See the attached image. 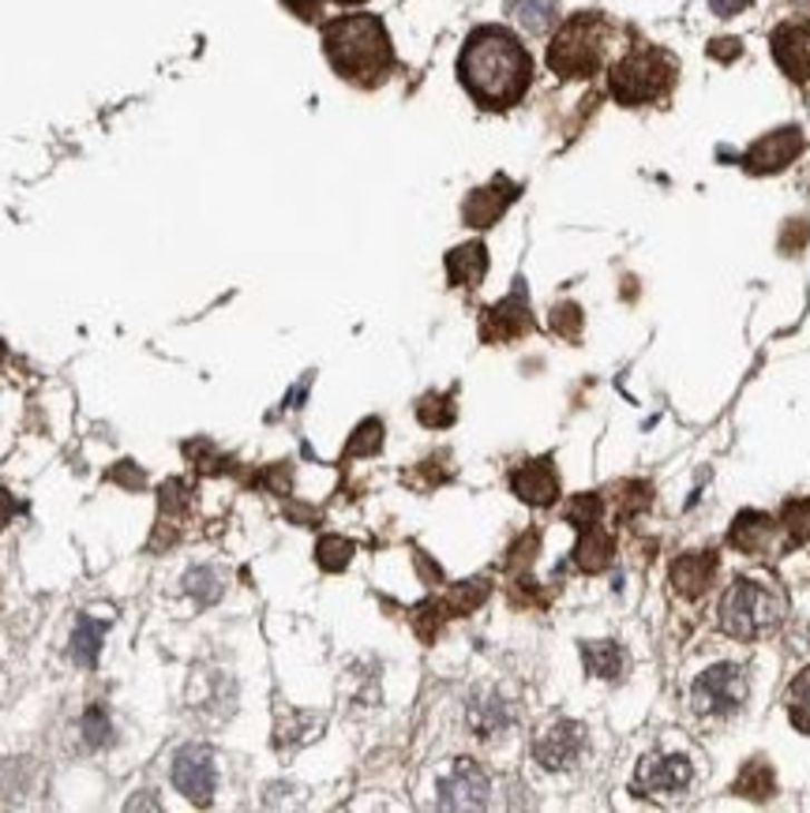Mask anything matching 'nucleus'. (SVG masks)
<instances>
[{
  "label": "nucleus",
  "instance_id": "obj_1",
  "mask_svg": "<svg viewBox=\"0 0 810 813\" xmlns=\"http://www.w3.org/2000/svg\"><path fill=\"white\" fill-rule=\"evenodd\" d=\"M458 79L485 109H510L533 84V57L507 27H477L458 57Z\"/></svg>",
  "mask_w": 810,
  "mask_h": 813
},
{
  "label": "nucleus",
  "instance_id": "obj_2",
  "mask_svg": "<svg viewBox=\"0 0 810 813\" xmlns=\"http://www.w3.org/2000/svg\"><path fill=\"white\" fill-rule=\"evenodd\" d=\"M323 53L338 76L357 87H379L394 68L391 35L383 19L368 12L331 19L323 27Z\"/></svg>",
  "mask_w": 810,
  "mask_h": 813
},
{
  "label": "nucleus",
  "instance_id": "obj_3",
  "mask_svg": "<svg viewBox=\"0 0 810 813\" xmlns=\"http://www.w3.org/2000/svg\"><path fill=\"white\" fill-rule=\"evenodd\" d=\"M675 84V57L661 46H634L608 71V90L619 106H650Z\"/></svg>",
  "mask_w": 810,
  "mask_h": 813
},
{
  "label": "nucleus",
  "instance_id": "obj_4",
  "mask_svg": "<svg viewBox=\"0 0 810 813\" xmlns=\"http://www.w3.org/2000/svg\"><path fill=\"white\" fill-rule=\"evenodd\" d=\"M788 611L784 592L773 589L769 581H751L740 578L732 581V589L721 600V630L740 637V641H754L769 630H777Z\"/></svg>",
  "mask_w": 810,
  "mask_h": 813
},
{
  "label": "nucleus",
  "instance_id": "obj_5",
  "mask_svg": "<svg viewBox=\"0 0 810 813\" xmlns=\"http://www.w3.org/2000/svg\"><path fill=\"white\" fill-rule=\"evenodd\" d=\"M604 46H608V19L597 12L570 16L548 46V68L563 79H589L604 65Z\"/></svg>",
  "mask_w": 810,
  "mask_h": 813
},
{
  "label": "nucleus",
  "instance_id": "obj_6",
  "mask_svg": "<svg viewBox=\"0 0 810 813\" xmlns=\"http://www.w3.org/2000/svg\"><path fill=\"white\" fill-rule=\"evenodd\" d=\"M746 702V672L740 664H716L694 678L691 705L702 716H732Z\"/></svg>",
  "mask_w": 810,
  "mask_h": 813
},
{
  "label": "nucleus",
  "instance_id": "obj_7",
  "mask_svg": "<svg viewBox=\"0 0 810 813\" xmlns=\"http://www.w3.org/2000/svg\"><path fill=\"white\" fill-rule=\"evenodd\" d=\"M691 761L675 757V754H657L645 757L638 765V776H634V791L642 799H675L691 787Z\"/></svg>",
  "mask_w": 810,
  "mask_h": 813
},
{
  "label": "nucleus",
  "instance_id": "obj_8",
  "mask_svg": "<svg viewBox=\"0 0 810 813\" xmlns=\"http://www.w3.org/2000/svg\"><path fill=\"white\" fill-rule=\"evenodd\" d=\"M769 46H773V60L781 65L788 79L810 84V12L784 19V23L773 30Z\"/></svg>",
  "mask_w": 810,
  "mask_h": 813
},
{
  "label": "nucleus",
  "instance_id": "obj_9",
  "mask_svg": "<svg viewBox=\"0 0 810 813\" xmlns=\"http://www.w3.org/2000/svg\"><path fill=\"white\" fill-rule=\"evenodd\" d=\"M173 787L180 791L188 802L196 806H207L214 795V784H218V768H214V757L203 746H184L177 757H173Z\"/></svg>",
  "mask_w": 810,
  "mask_h": 813
},
{
  "label": "nucleus",
  "instance_id": "obj_10",
  "mask_svg": "<svg viewBox=\"0 0 810 813\" xmlns=\"http://www.w3.org/2000/svg\"><path fill=\"white\" fill-rule=\"evenodd\" d=\"M799 154H803V131L777 128L743 154V169L754 173V177H769V173H781L784 166H792Z\"/></svg>",
  "mask_w": 810,
  "mask_h": 813
},
{
  "label": "nucleus",
  "instance_id": "obj_11",
  "mask_svg": "<svg viewBox=\"0 0 810 813\" xmlns=\"http://www.w3.org/2000/svg\"><path fill=\"white\" fill-rule=\"evenodd\" d=\"M488 802V776L474 761H455L439 780V806L443 810H480Z\"/></svg>",
  "mask_w": 810,
  "mask_h": 813
},
{
  "label": "nucleus",
  "instance_id": "obj_12",
  "mask_svg": "<svg viewBox=\"0 0 810 813\" xmlns=\"http://www.w3.org/2000/svg\"><path fill=\"white\" fill-rule=\"evenodd\" d=\"M582 746H586V727L574 724V719H559L556 727H548L545 735L537 738L533 754L545 768H570L578 761Z\"/></svg>",
  "mask_w": 810,
  "mask_h": 813
},
{
  "label": "nucleus",
  "instance_id": "obj_13",
  "mask_svg": "<svg viewBox=\"0 0 810 813\" xmlns=\"http://www.w3.org/2000/svg\"><path fill=\"white\" fill-rule=\"evenodd\" d=\"M515 199H518V184H510L507 177H496L488 188L469 192L466 207H461V218H466V225H474V229H488L491 222H499V214H504Z\"/></svg>",
  "mask_w": 810,
  "mask_h": 813
},
{
  "label": "nucleus",
  "instance_id": "obj_14",
  "mask_svg": "<svg viewBox=\"0 0 810 813\" xmlns=\"http://www.w3.org/2000/svg\"><path fill=\"white\" fill-rule=\"evenodd\" d=\"M533 326V315L526 307V296L521 290L507 301H499L496 307L485 312V323H480V337L485 342H510V337H521Z\"/></svg>",
  "mask_w": 810,
  "mask_h": 813
},
{
  "label": "nucleus",
  "instance_id": "obj_15",
  "mask_svg": "<svg viewBox=\"0 0 810 813\" xmlns=\"http://www.w3.org/2000/svg\"><path fill=\"white\" fill-rule=\"evenodd\" d=\"M510 488H515V496L521 502H529V507H552L559 496V477H556V469H552V461L540 458V461L521 466L515 477H510Z\"/></svg>",
  "mask_w": 810,
  "mask_h": 813
},
{
  "label": "nucleus",
  "instance_id": "obj_16",
  "mask_svg": "<svg viewBox=\"0 0 810 813\" xmlns=\"http://www.w3.org/2000/svg\"><path fill=\"white\" fill-rule=\"evenodd\" d=\"M777 532H781V525H777L769 513H758V510H746L735 518L732 525V540L735 548L746 551V555H765L769 548H773V540H777Z\"/></svg>",
  "mask_w": 810,
  "mask_h": 813
},
{
  "label": "nucleus",
  "instance_id": "obj_17",
  "mask_svg": "<svg viewBox=\"0 0 810 813\" xmlns=\"http://www.w3.org/2000/svg\"><path fill=\"white\" fill-rule=\"evenodd\" d=\"M447 274H450V285H461V290H477L480 282H485L488 274V252L485 244H461L447 255Z\"/></svg>",
  "mask_w": 810,
  "mask_h": 813
},
{
  "label": "nucleus",
  "instance_id": "obj_18",
  "mask_svg": "<svg viewBox=\"0 0 810 813\" xmlns=\"http://www.w3.org/2000/svg\"><path fill=\"white\" fill-rule=\"evenodd\" d=\"M713 574H716V559H713L710 551L683 555V559L672 562V585L683 596H702L705 589H710Z\"/></svg>",
  "mask_w": 810,
  "mask_h": 813
},
{
  "label": "nucleus",
  "instance_id": "obj_19",
  "mask_svg": "<svg viewBox=\"0 0 810 813\" xmlns=\"http://www.w3.org/2000/svg\"><path fill=\"white\" fill-rule=\"evenodd\" d=\"M101 637H106V626L98 619H90V615H84V619L76 623V634H71V660L79 667H95Z\"/></svg>",
  "mask_w": 810,
  "mask_h": 813
},
{
  "label": "nucleus",
  "instance_id": "obj_20",
  "mask_svg": "<svg viewBox=\"0 0 810 813\" xmlns=\"http://www.w3.org/2000/svg\"><path fill=\"white\" fill-rule=\"evenodd\" d=\"M582 656H586L589 675H597V678H619L623 664H627V656H623V648L615 641H589L582 648Z\"/></svg>",
  "mask_w": 810,
  "mask_h": 813
},
{
  "label": "nucleus",
  "instance_id": "obj_21",
  "mask_svg": "<svg viewBox=\"0 0 810 813\" xmlns=\"http://www.w3.org/2000/svg\"><path fill=\"white\" fill-rule=\"evenodd\" d=\"M556 4L559 0H507V12L533 35H545L548 23L556 19Z\"/></svg>",
  "mask_w": 810,
  "mask_h": 813
},
{
  "label": "nucleus",
  "instance_id": "obj_22",
  "mask_svg": "<svg viewBox=\"0 0 810 813\" xmlns=\"http://www.w3.org/2000/svg\"><path fill=\"white\" fill-rule=\"evenodd\" d=\"M578 566L582 570H601V566H608V559H612V540L604 537V532H597L593 529V525H586V529H582V543H578Z\"/></svg>",
  "mask_w": 810,
  "mask_h": 813
},
{
  "label": "nucleus",
  "instance_id": "obj_23",
  "mask_svg": "<svg viewBox=\"0 0 810 813\" xmlns=\"http://www.w3.org/2000/svg\"><path fill=\"white\" fill-rule=\"evenodd\" d=\"M788 716H792V724L803 735H810V667L799 672L792 678V686H788Z\"/></svg>",
  "mask_w": 810,
  "mask_h": 813
},
{
  "label": "nucleus",
  "instance_id": "obj_24",
  "mask_svg": "<svg viewBox=\"0 0 810 813\" xmlns=\"http://www.w3.org/2000/svg\"><path fill=\"white\" fill-rule=\"evenodd\" d=\"M784 532H788V543H807L810 540V502H788L784 507Z\"/></svg>",
  "mask_w": 810,
  "mask_h": 813
},
{
  "label": "nucleus",
  "instance_id": "obj_25",
  "mask_svg": "<svg viewBox=\"0 0 810 813\" xmlns=\"http://www.w3.org/2000/svg\"><path fill=\"white\" fill-rule=\"evenodd\" d=\"M417 417H420V424H428V428H447L450 420H455V405H450V398L428 394L424 401H420Z\"/></svg>",
  "mask_w": 810,
  "mask_h": 813
},
{
  "label": "nucleus",
  "instance_id": "obj_26",
  "mask_svg": "<svg viewBox=\"0 0 810 813\" xmlns=\"http://www.w3.org/2000/svg\"><path fill=\"white\" fill-rule=\"evenodd\" d=\"M350 555H353V543L350 540H342V537H323L320 540V562H323V570H342V566L350 562Z\"/></svg>",
  "mask_w": 810,
  "mask_h": 813
},
{
  "label": "nucleus",
  "instance_id": "obj_27",
  "mask_svg": "<svg viewBox=\"0 0 810 813\" xmlns=\"http://www.w3.org/2000/svg\"><path fill=\"white\" fill-rule=\"evenodd\" d=\"M184 589L192 596H199L203 604H214L222 596V585L214 578V570H192L188 578H184Z\"/></svg>",
  "mask_w": 810,
  "mask_h": 813
},
{
  "label": "nucleus",
  "instance_id": "obj_28",
  "mask_svg": "<svg viewBox=\"0 0 810 813\" xmlns=\"http://www.w3.org/2000/svg\"><path fill=\"white\" fill-rule=\"evenodd\" d=\"M379 447H383V424L379 420H364L357 428V439L350 442V454H375Z\"/></svg>",
  "mask_w": 810,
  "mask_h": 813
},
{
  "label": "nucleus",
  "instance_id": "obj_29",
  "mask_svg": "<svg viewBox=\"0 0 810 813\" xmlns=\"http://www.w3.org/2000/svg\"><path fill=\"white\" fill-rule=\"evenodd\" d=\"M84 735H87L90 746H101L113 735L109 724H106V713H101V708H90V713L84 716Z\"/></svg>",
  "mask_w": 810,
  "mask_h": 813
},
{
  "label": "nucleus",
  "instance_id": "obj_30",
  "mask_svg": "<svg viewBox=\"0 0 810 813\" xmlns=\"http://www.w3.org/2000/svg\"><path fill=\"white\" fill-rule=\"evenodd\" d=\"M552 326H556L563 337H574V334H578V326H582V312L574 304H559L556 315H552Z\"/></svg>",
  "mask_w": 810,
  "mask_h": 813
},
{
  "label": "nucleus",
  "instance_id": "obj_31",
  "mask_svg": "<svg viewBox=\"0 0 810 813\" xmlns=\"http://www.w3.org/2000/svg\"><path fill=\"white\" fill-rule=\"evenodd\" d=\"M710 8L721 19H732V16H740L743 8H751V0H710Z\"/></svg>",
  "mask_w": 810,
  "mask_h": 813
},
{
  "label": "nucleus",
  "instance_id": "obj_32",
  "mask_svg": "<svg viewBox=\"0 0 810 813\" xmlns=\"http://www.w3.org/2000/svg\"><path fill=\"white\" fill-rule=\"evenodd\" d=\"M285 8H290L293 16H301V19H315L320 16V4L323 0H282Z\"/></svg>",
  "mask_w": 810,
  "mask_h": 813
},
{
  "label": "nucleus",
  "instance_id": "obj_33",
  "mask_svg": "<svg viewBox=\"0 0 810 813\" xmlns=\"http://www.w3.org/2000/svg\"><path fill=\"white\" fill-rule=\"evenodd\" d=\"M710 53L721 57V60H732V57H740V42H735V38H724V42L716 38V42L710 46Z\"/></svg>",
  "mask_w": 810,
  "mask_h": 813
},
{
  "label": "nucleus",
  "instance_id": "obj_34",
  "mask_svg": "<svg viewBox=\"0 0 810 813\" xmlns=\"http://www.w3.org/2000/svg\"><path fill=\"white\" fill-rule=\"evenodd\" d=\"M19 507H16V499L8 496V491H0V529H4L8 521H12V513H16Z\"/></svg>",
  "mask_w": 810,
  "mask_h": 813
},
{
  "label": "nucleus",
  "instance_id": "obj_35",
  "mask_svg": "<svg viewBox=\"0 0 810 813\" xmlns=\"http://www.w3.org/2000/svg\"><path fill=\"white\" fill-rule=\"evenodd\" d=\"M334 4H364V0H334Z\"/></svg>",
  "mask_w": 810,
  "mask_h": 813
},
{
  "label": "nucleus",
  "instance_id": "obj_36",
  "mask_svg": "<svg viewBox=\"0 0 810 813\" xmlns=\"http://www.w3.org/2000/svg\"><path fill=\"white\" fill-rule=\"evenodd\" d=\"M0 360H4V345H0Z\"/></svg>",
  "mask_w": 810,
  "mask_h": 813
}]
</instances>
